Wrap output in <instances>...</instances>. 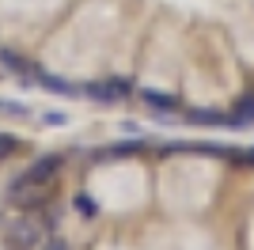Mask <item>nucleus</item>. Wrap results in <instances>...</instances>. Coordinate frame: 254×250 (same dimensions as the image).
<instances>
[{
    "instance_id": "obj_1",
    "label": "nucleus",
    "mask_w": 254,
    "mask_h": 250,
    "mask_svg": "<svg viewBox=\"0 0 254 250\" xmlns=\"http://www.w3.org/2000/svg\"><path fill=\"white\" fill-rule=\"evenodd\" d=\"M4 239L15 250H42L46 247V228L34 216H15V220H4Z\"/></svg>"
},
{
    "instance_id": "obj_2",
    "label": "nucleus",
    "mask_w": 254,
    "mask_h": 250,
    "mask_svg": "<svg viewBox=\"0 0 254 250\" xmlns=\"http://www.w3.org/2000/svg\"><path fill=\"white\" fill-rule=\"evenodd\" d=\"M140 103L152 106L156 114H175V110H182V99L171 91H156V87H140Z\"/></svg>"
},
{
    "instance_id": "obj_3",
    "label": "nucleus",
    "mask_w": 254,
    "mask_h": 250,
    "mask_svg": "<svg viewBox=\"0 0 254 250\" xmlns=\"http://www.w3.org/2000/svg\"><path fill=\"white\" fill-rule=\"evenodd\" d=\"M61 171V156H42V159H34L31 167H27V182H34V186H50V178Z\"/></svg>"
},
{
    "instance_id": "obj_4",
    "label": "nucleus",
    "mask_w": 254,
    "mask_h": 250,
    "mask_svg": "<svg viewBox=\"0 0 254 250\" xmlns=\"http://www.w3.org/2000/svg\"><path fill=\"white\" fill-rule=\"evenodd\" d=\"M186 122L190 125H232V114H220V110H186Z\"/></svg>"
},
{
    "instance_id": "obj_5",
    "label": "nucleus",
    "mask_w": 254,
    "mask_h": 250,
    "mask_svg": "<svg viewBox=\"0 0 254 250\" xmlns=\"http://www.w3.org/2000/svg\"><path fill=\"white\" fill-rule=\"evenodd\" d=\"M232 125H254V91H247L232 110Z\"/></svg>"
},
{
    "instance_id": "obj_6",
    "label": "nucleus",
    "mask_w": 254,
    "mask_h": 250,
    "mask_svg": "<svg viewBox=\"0 0 254 250\" xmlns=\"http://www.w3.org/2000/svg\"><path fill=\"white\" fill-rule=\"evenodd\" d=\"M34 80L42 83V87H50V91H57V95H76V91H80L76 83L61 80V76H50V72H34Z\"/></svg>"
},
{
    "instance_id": "obj_7",
    "label": "nucleus",
    "mask_w": 254,
    "mask_h": 250,
    "mask_svg": "<svg viewBox=\"0 0 254 250\" xmlns=\"http://www.w3.org/2000/svg\"><path fill=\"white\" fill-rule=\"evenodd\" d=\"M80 91L87 95V99H95V103H118L114 91H110V80H99V83H84Z\"/></svg>"
},
{
    "instance_id": "obj_8",
    "label": "nucleus",
    "mask_w": 254,
    "mask_h": 250,
    "mask_svg": "<svg viewBox=\"0 0 254 250\" xmlns=\"http://www.w3.org/2000/svg\"><path fill=\"white\" fill-rule=\"evenodd\" d=\"M140 148H144V140H122V144H110L103 152V159H118V156H137Z\"/></svg>"
},
{
    "instance_id": "obj_9",
    "label": "nucleus",
    "mask_w": 254,
    "mask_h": 250,
    "mask_svg": "<svg viewBox=\"0 0 254 250\" xmlns=\"http://www.w3.org/2000/svg\"><path fill=\"white\" fill-rule=\"evenodd\" d=\"M0 64H4L8 72H27V68H31V64L23 61L19 53H11V50H0Z\"/></svg>"
},
{
    "instance_id": "obj_10",
    "label": "nucleus",
    "mask_w": 254,
    "mask_h": 250,
    "mask_svg": "<svg viewBox=\"0 0 254 250\" xmlns=\"http://www.w3.org/2000/svg\"><path fill=\"white\" fill-rule=\"evenodd\" d=\"M110 91H114V99H129V95H133V83L122 80V76H110Z\"/></svg>"
},
{
    "instance_id": "obj_11",
    "label": "nucleus",
    "mask_w": 254,
    "mask_h": 250,
    "mask_svg": "<svg viewBox=\"0 0 254 250\" xmlns=\"http://www.w3.org/2000/svg\"><path fill=\"white\" fill-rule=\"evenodd\" d=\"M15 148H19L15 136H11V133H0V163H4L8 156H15Z\"/></svg>"
},
{
    "instance_id": "obj_12",
    "label": "nucleus",
    "mask_w": 254,
    "mask_h": 250,
    "mask_svg": "<svg viewBox=\"0 0 254 250\" xmlns=\"http://www.w3.org/2000/svg\"><path fill=\"white\" fill-rule=\"evenodd\" d=\"M76 208H80L84 216H95V212H99V205H95L91 197H87V193H80V197H76Z\"/></svg>"
},
{
    "instance_id": "obj_13",
    "label": "nucleus",
    "mask_w": 254,
    "mask_h": 250,
    "mask_svg": "<svg viewBox=\"0 0 254 250\" xmlns=\"http://www.w3.org/2000/svg\"><path fill=\"white\" fill-rule=\"evenodd\" d=\"M42 122H46V125H64L68 118H64L61 110H50V114H42Z\"/></svg>"
},
{
    "instance_id": "obj_14",
    "label": "nucleus",
    "mask_w": 254,
    "mask_h": 250,
    "mask_svg": "<svg viewBox=\"0 0 254 250\" xmlns=\"http://www.w3.org/2000/svg\"><path fill=\"white\" fill-rule=\"evenodd\" d=\"M0 110L4 114H27V106H15V103H0Z\"/></svg>"
},
{
    "instance_id": "obj_15",
    "label": "nucleus",
    "mask_w": 254,
    "mask_h": 250,
    "mask_svg": "<svg viewBox=\"0 0 254 250\" xmlns=\"http://www.w3.org/2000/svg\"><path fill=\"white\" fill-rule=\"evenodd\" d=\"M42 250H64V243H61V239H53V243H46Z\"/></svg>"
},
{
    "instance_id": "obj_16",
    "label": "nucleus",
    "mask_w": 254,
    "mask_h": 250,
    "mask_svg": "<svg viewBox=\"0 0 254 250\" xmlns=\"http://www.w3.org/2000/svg\"><path fill=\"white\" fill-rule=\"evenodd\" d=\"M243 159H247V163H254V148H247V152H243Z\"/></svg>"
}]
</instances>
